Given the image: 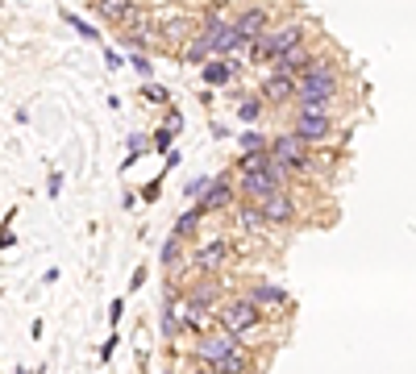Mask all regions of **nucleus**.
<instances>
[{"label":"nucleus","mask_w":416,"mask_h":374,"mask_svg":"<svg viewBox=\"0 0 416 374\" xmlns=\"http://www.w3.org/2000/svg\"><path fill=\"white\" fill-rule=\"evenodd\" d=\"M341 92V75L333 63H313L304 75H296V104H333Z\"/></svg>","instance_id":"f257e3e1"},{"label":"nucleus","mask_w":416,"mask_h":374,"mask_svg":"<svg viewBox=\"0 0 416 374\" xmlns=\"http://www.w3.org/2000/svg\"><path fill=\"white\" fill-rule=\"evenodd\" d=\"M300 42H304V25L300 21H287L279 30H267L246 54H250V63H275L279 54H287V50L300 46Z\"/></svg>","instance_id":"f03ea898"},{"label":"nucleus","mask_w":416,"mask_h":374,"mask_svg":"<svg viewBox=\"0 0 416 374\" xmlns=\"http://www.w3.org/2000/svg\"><path fill=\"white\" fill-rule=\"evenodd\" d=\"M237 349H241V337H233L225 325H217V328H208V333H200V337H196L191 358H196V362L217 366L221 358H229V354H237Z\"/></svg>","instance_id":"7ed1b4c3"},{"label":"nucleus","mask_w":416,"mask_h":374,"mask_svg":"<svg viewBox=\"0 0 416 374\" xmlns=\"http://www.w3.org/2000/svg\"><path fill=\"white\" fill-rule=\"evenodd\" d=\"M291 134H300V138L308 141V146H317L333 134V117H329V104H300L296 108V117H291Z\"/></svg>","instance_id":"20e7f679"},{"label":"nucleus","mask_w":416,"mask_h":374,"mask_svg":"<svg viewBox=\"0 0 416 374\" xmlns=\"http://www.w3.org/2000/svg\"><path fill=\"white\" fill-rule=\"evenodd\" d=\"M221 325L229 328L233 337H250L254 328L263 325V304H254L250 295H241V299H229L225 308H221Z\"/></svg>","instance_id":"39448f33"},{"label":"nucleus","mask_w":416,"mask_h":374,"mask_svg":"<svg viewBox=\"0 0 416 374\" xmlns=\"http://www.w3.org/2000/svg\"><path fill=\"white\" fill-rule=\"evenodd\" d=\"M283 179H275L271 171H237V191H241V200H250V204H263L267 195H275L283 191Z\"/></svg>","instance_id":"423d86ee"},{"label":"nucleus","mask_w":416,"mask_h":374,"mask_svg":"<svg viewBox=\"0 0 416 374\" xmlns=\"http://www.w3.org/2000/svg\"><path fill=\"white\" fill-rule=\"evenodd\" d=\"M225 262H229V241H225V237H208V241H200V245L191 250V266H196L200 275H217Z\"/></svg>","instance_id":"0eeeda50"},{"label":"nucleus","mask_w":416,"mask_h":374,"mask_svg":"<svg viewBox=\"0 0 416 374\" xmlns=\"http://www.w3.org/2000/svg\"><path fill=\"white\" fill-rule=\"evenodd\" d=\"M237 195H241V191H237V179H233V175H221V179H213L208 191L200 195V208H204V212H225V208H233Z\"/></svg>","instance_id":"6e6552de"},{"label":"nucleus","mask_w":416,"mask_h":374,"mask_svg":"<svg viewBox=\"0 0 416 374\" xmlns=\"http://www.w3.org/2000/svg\"><path fill=\"white\" fill-rule=\"evenodd\" d=\"M258 96L271 104V108H283L287 100H296V75H283V71H271L263 84H258Z\"/></svg>","instance_id":"1a4fd4ad"},{"label":"nucleus","mask_w":416,"mask_h":374,"mask_svg":"<svg viewBox=\"0 0 416 374\" xmlns=\"http://www.w3.org/2000/svg\"><path fill=\"white\" fill-rule=\"evenodd\" d=\"M267 21H271V13H267V8H246V13H237L233 30H237V38L246 42V50H250L258 38H263V34H267Z\"/></svg>","instance_id":"9d476101"},{"label":"nucleus","mask_w":416,"mask_h":374,"mask_svg":"<svg viewBox=\"0 0 416 374\" xmlns=\"http://www.w3.org/2000/svg\"><path fill=\"white\" fill-rule=\"evenodd\" d=\"M313 63H317V50H313V42L304 38L300 46H291L287 54H279V58H275V71H283V75H304Z\"/></svg>","instance_id":"9b49d317"},{"label":"nucleus","mask_w":416,"mask_h":374,"mask_svg":"<svg viewBox=\"0 0 416 374\" xmlns=\"http://www.w3.org/2000/svg\"><path fill=\"white\" fill-rule=\"evenodd\" d=\"M258 208H263V217H267L271 225H291V221H296V212H300V208H296V200H291L287 191H275V195H267V200H263Z\"/></svg>","instance_id":"f8f14e48"},{"label":"nucleus","mask_w":416,"mask_h":374,"mask_svg":"<svg viewBox=\"0 0 416 374\" xmlns=\"http://www.w3.org/2000/svg\"><path fill=\"white\" fill-rule=\"evenodd\" d=\"M187 30H191V25H187L184 13H175V8H163V13H158V34H163L171 46H184Z\"/></svg>","instance_id":"ddd939ff"},{"label":"nucleus","mask_w":416,"mask_h":374,"mask_svg":"<svg viewBox=\"0 0 416 374\" xmlns=\"http://www.w3.org/2000/svg\"><path fill=\"white\" fill-rule=\"evenodd\" d=\"M96 13H100L104 25H121V30H125L138 8H134V0H96Z\"/></svg>","instance_id":"4468645a"},{"label":"nucleus","mask_w":416,"mask_h":374,"mask_svg":"<svg viewBox=\"0 0 416 374\" xmlns=\"http://www.w3.org/2000/svg\"><path fill=\"white\" fill-rule=\"evenodd\" d=\"M233 221H237V229H241V233H267V229H275V225L263 217V208H258V204H250V200L233 212Z\"/></svg>","instance_id":"2eb2a0df"},{"label":"nucleus","mask_w":416,"mask_h":374,"mask_svg":"<svg viewBox=\"0 0 416 374\" xmlns=\"http://www.w3.org/2000/svg\"><path fill=\"white\" fill-rule=\"evenodd\" d=\"M184 295L191 299V308H208V312H217V295H221V287H217V279H200V283H191Z\"/></svg>","instance_id":"dca6fc26"},{"label":"nucleus","mask_w":416,"mask_h":374,"mask_svg":"<svg viewBox=\"0 0 416 374\" xmlns=\"http://www.w3.org/2000/svg\"><path fill=\"white\" fill-rule=\"evenodd\" d=\"M233 75H237V71H233L229 58H208V63H204V84H208V88H221V84H229Z\"/></svg>","instance_id":"f3484780"},{"label":"nucleus","mask_w":416,"mask_h":374,"mask_svg":"<svg viewBox=\"0 0 416 374\" xmlns=\"http://www.w3.org/2000/svg\"><path fill=\"white\" fill-rule=\"evenodd\" d=\"M250 299H254V304L283 308V304H287V291H283V287H271V283H258V287H250Z\"/></svg>","instance_id":"a211bd4d"},{"label":"nucleus","mask_w":416,"mask_h":374,"mask_svg":"<svg viewBox=\"0 0 416 374\" xmlns=\"http://www.w3.org/2000/svg\"><path fill=\"white\" fill-rule=\"evenodd\" d=\"M263 108H267V100H263L258 92H254V96H241V100H237V117H241L246 125H254V121L263 117Z\"/></svg>","instance_id":"6ab92c4d"},{"label":"nucleus","mask_w":416,"mask_h":374,"mask_svg":"<svg viewBox=\"0 0 416 374\" xmlns=\"http://www.w3.org/2000/svg\"><path fill=\"white\" fill-rule=\"evenodd\" d=\"M208 58H213V46H208V38H204V34L187 42V50H184V63H208Z\"/></svg>","instance_id":"aec40b11"},{"label":"nucleus","mask_w":416,"mask_h":374,"mask_svg":"<svg viewBox=\"0 0 416 374\" xmlns=\"http://www.w3.org/2000/svg\"><path fill=\"white\" fill-rule=\"evenodd\" d=\"M217 370H221V374H250V358H246V349H237V354H229V358H221V362H217Z\"/></svg>","instance_id":"412c9836"},{"label":"nucleus","mask_w":416,"mask_h":374,"mask_svg":"<svg viewBox=\"0 0 416 374\" xmlns=\"http://www.w3.org/2000/svg\"><path fill=\"white\" fill-rule=\"evenodd\" d=\"M200 217H204V208H200V204H196L191 212H184V217L175 221V237H191V233H196V225H200Z\"/></svg>","instance_id":"4be33fe9"},{"label":"nucleus","mask_w":416,"mask_h":374,"mask_svg":"<svg viewBox=\"0 0 416 374\" xmlns=\"http://www.w3.org/2000/svg\"><path fill=\"white\" fill-rule=\"evenodd\" d=\"M237 146H241V154H258V150H271V141L263 138V134H254V129H246V134L237 138Z\"/></svg>","instance_id":"5701e85b"},{"label":"nucleus","mask_w":416,"mask_h":374,"mask_svg":"<svg viewBox=\"0 0 416 374\" xmlns=\"http://www.w3.org/2000/svg\"><path fill=\"white\" fill-rule=\"evenodd\" d=\"M229 25H233V21L221 13V8H213V13L204 17V34H221V30H229Z\"/></svg>","instance_id":"b1692460"},{"label":"nucleus","mask_w":416,"mask_h":374,"mask_svg":"<svg viewBox=\"0 0 416 374\" xmlns=\"http://www.w3.org/2000/svg\"><path fill=\"white\" fill-rule=\"evenodd\" d=\"M179 241H184V237L171 233V241L163 245V266H167V271H175V266H179Z\"/></svg>","instance_id":"393cba45"},{"label":"nucleus","mask_w":416,"mask_h":374,"mask_svg":"<svg viewBox=\"0 0 416 374\" xmlns=\"http://www.w3.org/2000/svg\"><path fill=\"white\" fill-rule=\"evenodd\" d=\"M134 71H138V75H146V79H150V58H146L141 50H134Z\"/></svg>","instance_id":"a878e982"},{"label":"nucleus","mask_w":416,"mask_h":374,"mask_svg":"<svg viewBox=\"0 0 416 374\" xmlns=\"http://www.w3.org/2000/svg\"><path fill=\"white\" fill-rule=\"evenodd\" d=\"M171 134H175V129H171V125H167V129H158V134H154V141H158V150H167V154H171Z\"/></svg>","instance_id":"bb28decb"},{"label":"nucleus","mask_w":416,"mask_h":374,"mask_svg":"<svg viewBox=\"0 0 416 374\" xmlns=\"http://www.w3.org/2000/svg\"><path fill=\"white\" fill-rule=\"evenodd\" d=\"M208 183H213L208 175H204V179H191V183H187V195H204V191H208Z\"/></svg>","instance_id":"cd10ccee"},{"label":"nucleus","mask_w":416,"mask_h":374,"mask_svg":"<svg viewBox=\"0 0 416 374\" xmlns=\"http://www.w3.org/2000/svg\"><path fill=\"white\" fill-rule=\"evenodd\" d=\"M67 21H71V25H75L84 38H92V42H96V30H92V25H84V21H80V17H71V13H67Z\"/></svg>","instance_id":"c85d7f7f"},{"label":"nucleus","mask_w":416,"mask_h":374,"mask_svg":"<svg viewBox=\"0 0 416 374\" xmlns=\"http://www.w3.org/2000/svg\"><path fill=\"white\" fill-rule=\"evenodd\" d=\"M121 312H125V304H121V299H117V304H113V308H108V321H113V325H117V321H121Z\"/></svg>","instance_id":"c756f323"},{"label":"nucleus","mask_w":416,"mask_h":374,"mask_svg":"<svg viewBox=\"0 0 416 374\" xmlns=\"http://www.w3.org/2000/svg\"><path fill=\"white\" fill-rule=\"evenodd\" d=\"M58 187H63V175H50V183H46V191H50V195H58Z\"/></svg>","instance_id":"7c9ffc66"},{"label":"nucleus","mask_w":416,"mask_h":374,"mask_svg":"<svg viewBox=\"0 0 416 374\" xmlns=\"http://www.w3.org/2000/svg\"><path fill=\"white\" fill-rule=\"evenodd\" d=\"M191 374H221V370H217V366H208V362H200V366H196Z\"/></svg>","instance_id":"2f4dec72"},{"label":"nucleus","mask_w":416,"mask_h":374,"mask_svg":"<svg viewBox=\"0 0 416 374\" xmlns=\"http://www.w3.org/2000/svg\"><path fill=\"white\" fill-rule=\"evenodd\" d=\"M13 374H25V370H21V366H17V370H13Z\"/></svg>","instance_id":"473e14b6"},{"label":"nucleus","mask_w":416,"mask_h":374,"mask_svg":"<svg viewBox=\"0 0 416 374\" xmlns=\"http://www.w3.org/2000/svg\"><path fill=\"white\" fill-rule=\"evenodd\" d=\"M167 374H171V370H167Z\"/></svg>","instance_id":"72a5a7b5"}]
</instances>
